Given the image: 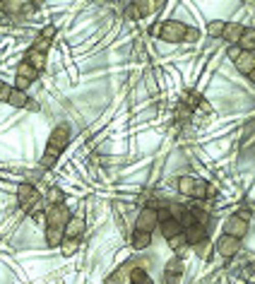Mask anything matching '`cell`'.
Returning <instances> with one entry per match:
<instances>
[{"label":"cell","instance_id":"6da1fadb","mask_svg":"<svg viewBox=\"0 0 255 284\" xmlns=\"http://www.w3.org/2000/svg\"><path fill=\"white\" fill-rule=\"evenodd\" d=\"M188 32H190V27H186L183 22H176V19H166V22H162L159 27L152 29L154 36H159V39H164V41H169V43L186 41Z\"/></svg>","mask_w":255,"mask_h":284},{"label":"cell","instance_id":"7a4b0ae2","mask_svg":"<svg viewBox=\"0 0 255 284\" xmlns=\"http://www.w3.org/2000/svg\"><path fill=\"white\" fill-rule=\"evenodd\" d=\"M178 190L186 195V198H195V200H202L207 195H212L214 190L207 186L205 181L200 178H193V176H181L178 178Z\"/></svg>","mask_w":255,"mask_h":284},{"label":"cell","instance_id":"3957f363","mask_svg":"<svg viewBox=\"0 0 255 284\" xmlns=\"http://www.w3.org/2000/svg\"><path fill=\"white\" fill-rule=\"evenodd\" d=\"M70 138H72V133H70V125L60 123L56 130H51V138H48L46 152H48V154H53V157H60V154H63V149L70 145Z\"/></svg>","mask_w":255,"mask_h":284},{"label":"cell","instance_id":"277c9868","mask_svg":"<svg viewBox=\"0 0 255 284\" xmlns=\"http://www.w3.org/2000/svg\"><path fill=\"white\" fill-rule=\"evenodd\" d=\"M135 229L137 231H149V234H152L154 229H159V215H157V207H142V210L137 212Z\"/></svg>","mask_w":255,"mask_h":284},{"label":"cell","instance_id":"5b68a950","mask_svg":"<svg viewBox=\"0 0 255 284\" xmlns=\"http://www.w3.org/2000/svg\"><path fill=\"white\" fill-rule=\"evenodd\" d=\"M70 222V210L65 205H48L46 207V224L53 229H65Z\"/></svg>","mask_w":255,"mask_h":284},{"label":"cell","instance_id":"8992f818","mask_svg":"<svg viewBox=\"0 0 255 284\" xmlns=\"http://www.w3.org/2000/svg\"><path fill=\"white\" fill-rule=\"evenodd\" d=\"M137 265H142V263L140 260H128V263H123L113 275L106 277V284H133V272H135Z\"/></svg>","mask_w":255,"mask_h":284},{"label":"cell","instance_id":"52a82bcc","mask_svg":"<svg viewBox=\"0 0 255 284\" xmlns=\"http://www.w3.org/2000/svg\"><path fill=\"white\" fill-rule=\"evenodd\" d=\"M214 248L219 253L221 258H234L238 250H241V239H234V236H226V234H221L217 243H214Z\"/></svg>","mask_w":255,"mask_h":284},{"label":"cell","instance_id":"ba28073f","mask_svg":"<svg viewBox=\"0 0 255 284\" xmlns=\"http://www.w3.org/2000/svg\"><path fill=\"white\" fill-rule=\"evenodd\" d=\"M17 200H19V205H22V210H32L34 212L36 207H39V190L34 186L24 183V186L17 188Z\"/></svg>","mask_w":255,"mask_h":284},{"label":"cell","instance_id":"9c48e42d","mask_svg":"<svg viewBox=\"0 0 255 284\" xmlns=\"http://www.w3.org/2000/svg\"><path fill=\"white\" fill-rule=\"evenodd\" d=\"M221 234H226V236H234V239H243L248 234V222L243 219V217H238V215H231L226 222H224V231Z\"/></svg>","mask_w":255,"mask_h":284},{"label":"cell","instance_id":"30bf717a","mask_svg":"<svg viewBox=\"0 0 255 284\" xmlns=\"http://www.w3.org/2000/svg\"><path fill=\"white\" fill-rule=\"evenodd\" d=\"M183 236H186V243H188V246H197V243L207 241V226L193 224V226L183 229Z\"/></svg>","mask_w":255,"mask_h":284},{"label":"cell","instance_id":"8fae6325","mask_svg":"<svg viewBox=\"0 0 255 284\" xmlns=\"http://www.w3.org/2000/svg\"><path fill=\"white\" fill-rule=\"evenodd\" d=\"M159 231H162V236L166 241H171V239H176L178 234H183V224H181L178 219H169V222L159 224Z\"/></svg>","mask_w":255,"mask_h":284},{"label":"cell","instance_id":"7c38bea8","mask_svg":"<svg viewBox=\"0 0 255 284\" xmlns=\"http://www.w3.org/2000/svg\"><path fill=\"white\" fill-rule=\"evenodd\" d=\"M241 34H243V24H238V22H226V27H224V41H229L231 46H238V41H241Z\"/></svg>","mask_w":255,"mask_h":284},{"label":"cell","instance_id":"4fadbf2b","mask_svg":"<svg viewBox=\"0 0 255 284\" xmlns=\"http://www.w3.org/2000/svg\"><path fill=\"white\" fill-rule=\"evenodd\" d=\"M82 231H85V219H82V217H70L68 226L63 229L65 239H80V236H82Z\"/></svg>","mask_w":255,"mask_h":284},{"label":"cell","instance_id":"5bb4252c","mask_svg":"<svg viewBox=\"0 0 255 284\" xmlns=\"http://www.w3.org/2000/svg\"><path fill=\"white\" fill-rule=\"evenodd\" d=\"M234 65H236V70L238 72H243V75H250L253 72V68H255V53H241L236 61H234Z\"/></svg>","mask_w":255,"mask_h":284},{"label":"cell","instance_id":"9a60e30c","mask_svg":"<svg viewBox=\"0 0 255 284\" xmlns=\"http://www.w3.org/2000/svg\"><path fill=\"white\" fill-rule=\"evenodd\" d=\"M238 48H241L243 53H253L255 51V27H243V34H241Z\"/></svg>","mask_w":255,"mask_h":284},{"label":"cell","instance_id":"2e32d148","mask_svg":"<svg viewBox=\"0 0 255 284\" xmlns=\"http://www.w3.org/2000/svg\"><path fill=\"white\" fill-rule=\"evenodd\" d=\"M181 272H183V265H181L178 258H173L169 265H166V270H164V279L173 284V282H176V277H178Z\"/></svg>","mask_w":255,"mask_h":284},{"label":"cell","instance_id":"e0dca14e","mask_svg":"<svg viewBox=\"0 0 255 284\" xmlns=\"http://www.w3.org/2000/svg\"><path fill=\"white\" fill-rule=\"evenodd\" d=\"M29 101H32V99H29V96H27V92H19V89H12V94H10V106H12V109H27V106H29Z\"/></svg>","mask_w":255,"mask_h":284},{"label":"cell","instance_id":"ac0fdd59","mask_svg":"<svg viewBox=\"0 0 255 284\" xmlns=\"http://www.w3.org/2000/svg\"><path fill=\"white\" fill-rule=\"evenodd\" d=\"M147 246H152V234L149 231H137L135 229V234H133V248L145 250Z\"/></svg>","mask_w":255,"mask_h":284},{"label":"cell","instance_id":"d6986e66","mask_svg":"<svg viewBox=\"0 0 255 284\" xmlns=\"http://www.w3.org/2000/svg\"><path fill=\"white\" fill-rule=\"evenodd\" d=\"M17 78H24V80H29V82H34V80L39 78V72H36V70L32 68V63L24 58V61L17 65Z\"/></svg>","mask_w":255,"mask_h":284},{"label":"cell","instance_id":"ffe728a7","mask_svg":"<svg viewBox=\"0 0 255 284\" xmlns=\"http://www.w3.org/2000/svg\"><path fill=\"white\" fill-rule=\"evenodd\" d=\"M63 239H65L63 229H53V226H46V243H48V246H60V243H63Z\"/></svg>","mask_w":255,"mask_h":284},{"label":"cell","instance_id":"44dd1931","mask_svg":"<svg viewBox=\"0 0 255 284\" xmlns=\"http://www.w3.org/2000/svg\"><path fill=\"white\" fill-rule=\"evenodd\" d=\"M77 248H80V241H77V239H63V243H60V253H63L65 258L75 255Z\"/></svg>","mask_w":255,"mask_h":284},{"label":"cell","instance_id":"7402d4cb","mask_svg":"<svg viewBox=\"0 0 255 284\" xmlns=\"http://www.w3.org/2000/svg\"><path fill=\"white\" fill-rule=\"evenodd\" d=\"M27 61L32 63V68L36 70V72H41L43 68H46V56L43 53H36V51H29V56H27Z\"/></svg>","mask_w":255,"mask_h":284},{"label":"cell","instance_id":"603a6c76","mask_svg":"<svg viewBox=\"0 0 255 284\" xmlns=\"http://www.w3.org/2000/svg\"><path fill=\"white\" fill-rule=\"evenodd\" d=\"M133 284H152V279H149V275H147V270H145V263L135 267V272H133Z\"/></svg>","mask_w":255,"mask_h":284},{"label":"cell","instance_id":"cb8c5ba5","mask_svg":"<svg viewBox=\"0 0 255 284\" xmlns=\"http://www.w3.org/2000/svg\"><path fill=\"white\" fill-rule=\"evenodd\" d=\"M190 215H193L195 224H200V226H207V224H210V212L202 210V207H193V210H190Z\"/></svg>","mask_w":255,"mask_h":284},{"label":"cell","instance_id":"d4e9b609","mask_svg":"<svg viewBox=\"0 0 255 284\" xmlns=\"http://www.w3.org/2000/svg\"><path fill=\"white\" fill-rule=\"evenodd\" d=\"M224 27H226L224 19H212V22L207 24V34L210 36H221L224 34Z\"/></svg>","mask_w":255,"mask_h":284},{"label":"cell","instance_id":"484cf974","mask_svg":"<svg viewBox=\"0 0 255 284\" xmlns=\"http://www.w3.org/2000/svg\"><path fill=\"white\" fill-rule=\"evenodd\" d=\"M51 48V39H43V36H39L34 41V46H32V51H36V53H43L46 56V51Z\"/></svg>","mask_w":255,"mask_h":284},{"label":"cell","instance_id":"4316f807","mask_svg":"<svg viewBox=\"0 0 255 284\" xmlns=\"http://www.w3.org/2000/svg\"><path fill=\"white\" fill-rule=\"evenodd\" d=\"M195 253H197V258H210V253H212V243L210 241H202V243H197L195 246Z\"/></svg>","mask_w":255,"mask_h":284},{"label":"cell","instance_id":"83f0119b","mask_svg":"<svg viewBox=\"0 0 255 284\" xmlns=\"http://www.w3.org/2000/svg\"><path fill=\"white\" fill-rule=\"evenodd\" d=\"M56 162H58V157L48 154V152L41 157V166H43V169H53V166H56Z\"/></svg>","mask_w":255,"mask_h":284},{"label":"cell","instance_id":"f1b7e54d","mask_svg":"<svg viewBox=\"0 0 255 284\" xmlns=\"http://www.w3.org/2000/svg\"><path fill=\"white\" fill-rule=\"evenodd\" d=\"M171 248L173 250H181L183 248V246H186V236H183V234H178V236H176V239H171Z\"/></svg>","mask_w":255,"mask_h":284},{"label":"cell","instance_id":"f546056e","mask_svg":"<svg viewBox=\"0 0 255 284\" xmlns=\"http://www.w3.org/2000/svg\"><path fill=\"white\" fill-rule=\"evenodd\" d=\"M32 87V82L29 80H24V78H15V89H19V92H27Z\"/></svg>","mask_w":255,"mask_h":284},{"label":"cell","instance_id":"4dcf8cb0","mask_svg":"<svg viewBox=\"0 0 255 284\" xmlns=\"http://www.w3.org/2000/svg\"><path fill=\"white\" fill-rule=\"evenodd\" d=\"M48 200H53L51 205H60V200H63V193L58 188H51L48 190Z\"/></svg>","mask_w":255,"mask_h":284},{"label":"cell","instance_id":"1f68e13d","mask_svg":"<svg viewBox=\"0 0 255 284\" xmlns=\"http://www.w3.org/2000/svg\"><path fill=\"white\" fill-rule=\"evenodd\" d=\"M12 89H15L12 85H5V87H3V89H0V101L8 104L10 101V94H12Z\"/></svg>","mask_w":255,"mask_h":284},{"label":"cell","instance_id":"d6a6232c","mask_svg":"<svg viewBox=\"0 0 255 284\" xmlns=\"http://www.w3.org/2000/svg\"><path fill=\"white\" fill-rule=\"evenodd\" d=\"M241 48H238V46H229V51H226V56H229V61H236L238 56H241Z\"/></svg>","mask_w":255,"mask_h":284},{"label":"cell","instance_id":"836d02e7","mask_svg":"<svg viewBox=\"0 0 255 284\" xmlns=\"http://www.w3.org/2000/svg\"><path fill=\"white\" fill-rule=\"evenodd\" d=\"M197 39H200V29H195V27H190V32H188V39H186V41L195 43Z\"/></svg>","mask_w":255,"mask_h":284},{"label":"cell","instance_id":"e575fe53","mask_svg":"<svg viewBox=\"0 0 255 284\" xmlns=\"http://www.w3.org/2000/svg\"><path fill=\"white\" fill-rule=\"evenodd\" d=\"M41 36H43V39H51V41H53V36H56V27H43V29H41Z\"/></svg>","mask_w":255,"mask_h":284},{"label":"cell","instance_id":"d590c367","mask_svg":"<svg viewBox=\"0 0 255 284\" xmlns=\"http://www.w3.org/2000/svg\"><path fill=\"white\" fill-rule=\"evenodd\" d=\"M200 111H202V113H210V111H212V106H210L207 101H200Z\"/></svg>","mask_w":255,"mask_h":284},{"label":"cell","instance_id":"8d00e7d4","mask_svg":"<svg viewBox=\"0 0 255 284\" xmlns=\"http://www.w3.org/2000/svg\"><path fill=\"white\" fill-rule=\"evenodd\" d=\"M248 80H250V82H255V68H253V72L248 75Z\"/></svg>","mask_w":255,"mask_h":284},{"label":"cell","instance_id":"74e56055","mask_svg":"<svg viewBox=\"0 0 255 284\" xmlns=\"http://www.w3.org/2000/svg\"><path fill=\"white\" fill-rule=\"evenodd\" d=\"M3 87H5V82H3V80H0V89H3Z\"/></svg>","mask_w":255,"mask_h":284}]
</instances>
